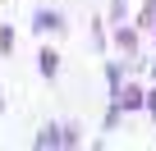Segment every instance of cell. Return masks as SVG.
<instances>
[{"mask_svg": "<svg viewBox=\"0 0 156 151\" xmlns=\"http://www.w3.org/2000/svg\"><path fill=\"white\" fill-rule=\"evenodd\" d=\"M37 28H41V32H55L60 19H55V14H37Z\"/></svg>", "mask_w": 156, "mask_h": 151, "instance_id": "2", "label": "cell"}, {"mask_svg": "<svg viewBox=\"0 0 156 151\" xmlns=\"http://www.w3.org/2000/svg\"><path fill=\"white\" fill-rule=\"evenodd\" d=\"M119 105H129V110L142 105V92H138V87H119Z\"/></svg>", "mask_w": 156, "mask_h": 151, "instance_id": "1", "label": "cell"}]
</instances>
